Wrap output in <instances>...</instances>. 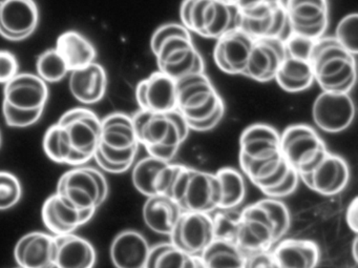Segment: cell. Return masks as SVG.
<instances>
[{"label": "cell", "instance_id": "cell-7", "mask_svg": "<svg viewBox=\"0 0 358 268\" xmlns=\"http://www.w3.org/2000/svg\"><path fill=\"white\" fill-rule=\"evenodd\" d=\"M236 27L253 39L282 38L289 29L284 0H238Z\"/></svg>", "mask_w": 358, "mask_h": 268}, {"label": "cell", "instance_id": "cell-16", "mask_svg": "<svg viewBox=\"0 0 358 268\" xmlns=\"http://www.w3.org/2000/svg\"><path fill=\"white\" fill-rule=\"evenodd\" d=\"M179 164L161 160L148 155L134 163L131 181L140 194L148 197L156 195L167 196L175 179Z\"/></svg>", "mask_w": 358, "mask_h": 268}, {"label": "cell", "instance_id": "cell-17", "mask_svg": "<svg viewBox=\"0 0 358 268\" xmlns=\"http://www.w3.org/2000/svg\"><path fill=\"white\" fill-rule=\"evenodd\" d=\"M255 39L240 28L232 29L217 39L213 49L215 66L227 75H242Z\"/></svg>", "mask_w": 358, "mask_h": 268}, {"label": "cell", "instance_id": "cell-10", "mask_svg": "<svg viewBox=\"0 0 358 268\" xmlns=\"http://www.w3.org/2000/svg\"><path fill=\"white\" fill-rule=\"evenodd\" d=\"M276 243L273 224L259 202L242 209L236 245L245 255L270 251Z\"/></svg>", "mask_w": 358, "mask_h": 268}, {"label": "cell", "instance_id": "cell-40", "mask_svg": "<svg viewBox=\"0 0 358 268\" xmlns=\"http://www.w3.org/2000/svg\"><path fill=\"white\" fill-rule=\"evenodd\" d=\"M22 186L17 176L0 171V211H9L20 203Z\"/></svg>", "mask_w": 358, "mask_h": 268}, {"label": "cell", "instance_id": "cell-43", "mask_svg": "<svg viewBox=\"0 0 358 268\" xmlns=\"http://www.w3.org/2000/svg\"><path fill=\"white\" fill-rule=\"evenodd\" d=\"M299 181H301V178H299V174L291 167L286 178L276 188H272L271 190L264 195L268 198H286V197L294 194L295 190L299 188Z\"/></svg>", "mask_w": 358, "mask_h": 268}, {"label": "cell", "instance_id": "cell-36", "mask_svg": "<svg viewBox=\"0 0 358 268\" xmlns=\"http://www.w3.org/2000/svg\"><path fill=\"white\" fill-rule=\"evenodd\" d=\"M221 188L222 209H236L244 202L247 194L244 175L232 167H223L215 173Z\"/></svg>", "mask_w": 358, "mask_h": 268}, {"label": "cell", "instance_id": "cell-45", "mask_svg": "<svg viewBox=\"0 0 358 268\" xmlns=\"http://www.w3.org/2000/svg\"><path fill=\"white\" fill-rule=\"evenodd\" d=\"M244 268H280L271 249L251 253L245 258Z\"/></svg>", "mask_w": 358, "mask_h": 268}, {"label": "cell", "instance_id": "cell-1", "mask_svg": "<svg viewBox=\"0 0 358 268\" xmlns=\"http://www.w3.org/2000/svg\"><path fill=\"white\" fill-rule=\"evenodd\" d=\"M150 49L159 71L175 81L205 73L204 59L189 31L181 24L159 27L150 39Z\"/></svg>", "mask_w": 358, "mask_h": 268}, {"label": "cell", "instance_id": "cell-48", "mask_svg": "<svg viewBox=\"0 0 358 268\" xmlns=\"http://www.w3.org/2000/svg\"><path fill=\"white\" fill-rule=\"evenodd\" d=\"M217 1H221V3H227V5L236 6L238 0H217Z\"/></svg>", "mask_w": 358, "mask_h": 268}, {"label": "cell", "instance_id": "cell-20", "mask_svg": "<svg viewBox=\"0 0 358 268\" xmlns=\"http://www.w3.org/2000/svg\"><path fill=\"white\" fill-rule=\"evenodd\" d=\"M286 56L284 39H255L243 76L257 83L274 80Z\"/></svg>", "mask_w": 358, "mask_h": 268}, {"label": "cell", "instance_id": "cell-8", "mask_svg": "<svg viewBox=\"0 0 358 268\" xmlns=\"http://www.w3.org/2000/svg\"><path fill=\"white\" fill-rule=\"evenodd\" d=\"M280 152L299 177L313 171L328 154L324 139L307 125H294L280 134Z\"/></svg>", "mask_w": 358, "mask_h": 268}, {"label": "cell", "instance_id": "cell-50", "mask_svg": "<svg viewBox=\"0 0 358 268\" xmlns=\"http://www.w3.org/2000/svg\"><path fill=\"white\" fill-rule=\"evenodd\" d=\"M17 268H20V267H17Z\"/></svg>", "mask_w": 358, "mask_h": 268}, {"label": "cell", "instance_id": "cell-35", "mask_svg": "<svg viewBox=\"0 0 358 268\" xmlns=\"http://www.w3.org/2000/svg\"><path fill=\"white\" fill-rule=\"evenodd\" d=\"M200 258L206 268H244L246 255L234 243L213 240Z\"/></svg>", "mask_w": 358, "mask_h": 268}, {"label": "cell", "instance_id": "cell-12", "mask_svg": "<svg viewBox=\"0 0 358 268\" xmlns=\"http://www.w3.org/2000/svg\"><path fill=\"white\" fill-rule=\"evenodd\" d=\"M312 117L324 133H341L353 123L355 104L350 94L322 92L314 100Z\"/></svg>", "mask_w": 358, "mask_h": 268}, {"label": "cell", "instance_id": "cell-18", "mask_svg": "<svg viewBox=\"0 0 358 268\" xmlns=\"http://www.w3.org/2000/svg\"><path fill=\"white\" fill-rule=\"evenodd\" d=\"M299 178L316 194L335 196L341 194L349 184L350 167L343 157L329 152L313 171Z\"/></svg>", "mask_w": 358, "mask_h": 268}, {"label": "cell", "instance_id": "cell-15", "mask_svg": "<svg viewBox=\"0 0 358 268\" xmlns=\"http://www.w3.org/2000/svg\"><path fill=\"white\" fill-rule=\"evenodd\" d=\"M171 243L190 255H201L215 240L213 221L209 213H183L176 224Z\"/></svg>", "mask_w": 358, "mask_h": 268}, {"label": "cell", "instance_id": "cell-41", "mask_svg": "<svg viewBox=\"0 0 358 268\" xmlns=\"http://www.w3.org/2000/svg\"><path fill=\"white\" fill-rule=\"evenodd\" d=\"M335 38L353 55L358 52V15L356 13L345 16L338 22L335 31Z\"/></svg>", "mask_w": 358, "mask_h": 268}, {"label": "cell", "instance_id": "cell-44", "mask_svg": "<svg viewBox=\"0 0 358 268\" xmlns=\"http://www.w3.org/2000/svg\"><path fill=\"white\" fill-rule=\"evenodd\" d=\"M20 73V62L12 52L0 50V85H5Z\"/></svg>", "mask_w": 358, "mask_h": 268}, {"label": "cell", "instance_id": "cell-5", "mask_svg": "<svg viewBox=\"0 0 358 268\" xmlns=\"http://www.w3.org/2000/svg\"><path fill=\"white\" fill-rule=\"evenodd\" d=\"M167 196L183 213H210L219 209L221 188L215 174L179 164Z\"/></svg>", "mask_w": 358, "mask_h": 268}, {"label": "cell", "instance_id": "cell-27", "mask_svg": "<svg viewBox=\"0 0 358 268\" xmlns=\"http://www.w3.org/2000/svg\"><path fill=\"white\" fill-rule=\"evenodd\" d=\"M55 238V268L95 267L97 253L87 239L75 232Z\"/></svg>", "mask_w": 358, "mask_h": 268}, {"label": "cell", "instance_id": "cell-42", "mask_svg": "<svg viewBox=\"0 0 358 268\" xmlns=\"http://www.w3.org/2000/svg\"><path fill=\"white\" fill-rule=\"evenodd\" d=\"M43 111L45 110H22L3 101V118L6 123L11 127L24 129V127H32L41 120Z\"/></svg>", "mask_w": 358, "mask_h": 268}, {"label": "cell", "instance_id": "cell-31", "mask_svg": "<svg viewBox=\"0 0 358 268\" xmlns=\"http://www.w3.org/2000/svg\"><path fill=\"white\" fill-rule=\"evenodd\" d=\"M274 80L287 93L306 91L314 83L311 59L286 53Z\"/></svg>", "mask_w": 358, "mask_h": 268}, {"label": "cell", "instance_id": "cell-38", "mask_svg": "<svg viewBox=\"0 0 358 268\" xmlns=\"http://www.w3.org/2000/svg\"><path fill=\"white\" fill-rule=\"evenodd\" d=\"M36 72L45 83H56L64 80L71 71L57 50L53 48L43 52L37 57Z\"/></svg>", "mask_w": 358, "mask_h": 268}, {"label": "cell", "instance_id": "cell-4", "mask_svg": "<svg viewBox=\"0 0 358 268\" xmlns=\"http://www.w3.org/2000/svg\"><path fill=\"white\" fill-rule=\"evenodd\" d=\"M314 83L322 92L350 94L357 79L355 55L334 36L316 39L311 53Z\"/></svg>", "mask_w": 358, "mask_h": 268}, {"label": "cell", "instance_id": "cell-19", "mask_svg": "<svg viewBox=\"0 0 358 268\" xmlns=\"http://www.w3.org/2000/svg\"><path fill=\"white\" fill-rule=\"evenodd\" d=\"M95 211H78L58 192L45 201L41 209L43 224L55 237L74 234L93 219Z\"/></svg>", "mask_w": 358, "mask_h": 268}, {"label": "cell", "instance_id": "cell-46", "mask_svg": "<svg viewBox=\"0 0 358 268\" xmlns=\"http://www.w3.org/2000/svg\"><path fill=\"white\" fill-rule=\"evenodd\" d=\"M345 222L350 230L357 234L358 232V198L355 197L348 205L345 211Z\"/></svg>", "mask_w": 358, "mask_h": 268}, {"label": "cell", "instance_id": "cell-30", "mask_svg": "<svg viewBox=\"0 0 358 268\" xmlns=\"http://www.w3.org/2000/svg\"><path fill=\"white\" fill-rule=\"evenodd\" d=\"M179 205L165 195L148 197L142 209L145 225L156 234L169 236L181 217Z\"/></svg>", "mask_w": 358, "mask_h": 268}, {"label": "cell", "instance_id": "cell-25", "mask_svg": "<svg viewBox=\"0 0 358 268\" xmlns=\"http://www.w3.org/2000/svg\"><path fill=\"white\" fill-rule=\"evenodd\" d=\"M106 69L97 62L70 72L69 89L77 101L95 104L101 101L108 90Z\"/></svg>", "mask_w": 358, "mask_h": 268}, {"label": "cell", "instance_id": "cell-37", "mask_svg": "<svg viewBox=\"0 0 358 268\" xmlns=\"http://www.w3.org/2000/svg\"><path fill=\"white\" fill-rule=\"evenodd\" d=\"M210 215L213 226L215 240L226 241L236 244L238 232H240L242 211L236 209H215Z\"/></svg>", "mask_w": 358, "mask_h": 268}, {"label": "cell", "instance_id": "cell-26", "mask_svg": "<svg viewBox=\"0 0 358 268\" xmlns=\"http://www.w3.org/2000/svg\"><path fill=\"white\" fill-rule=\"evenodd\" d=\"M150 249V243L141 232L122 230L110 244V261L115 268H144Z\"/></svg>", "mask_w": 358, "mask_h": 268}, {"label": "cell", "instance_id": "cell-49", "mask_svg": "<svg viewBox=\"0 0 358 268\" xmlns=\"http://www.w3.org/2000/svg\"><path fill=\"white\" fill-rule=\"evenodd\" d=\"M1 140H3V138H1V132H0V146H1Z\"/></svg>", "mask_w": 358, "mask_h": 268}, {"label": "cell", "instance_id": "cell-47", "mask_svg": "<svg viewBox=\"0 0 358 268\" xmlns=\"http://www.w3.org/2000/svg\"><path fill=\"white\" fill-rule=\"evenodd\" d=\"M356 246H357V238H355L353 243V258L355 262H357V253H356Z\"/></svg>", "mask_w": 358, "mask_h": 268}, {"label": "cell", "instance_id": "cell-13", "mask_svg": "<svg viewBox=\"0 0 358 268\" xmlns=\"http://www.w3.org/2000/svg\"><path fill=\"white\" fill-rule=\"evenodd\" d=\"M35 0H0V36L13 43L26 41L39 24Z\"/></svg>", "mask_w": 358, "mask_h": 268}, {"label": "cell", "instance_id": "cell-22", "mask_svg": "<svg viewBox=\"0 0 358 268\" xmlns=\"http://www.w3.org/2000/svg\"><path fill=\"white\" fill-rule=\"evenodd\" d=\"M136 100L140 110L166 113L177 106V83L164 73H152L136 87Z\"/></svg>", "mask_w": 358, "mask_h": 268}, {"label": "cell", "instance_id": "cell-6", "mask_svg": "<svg viewBox=\"0 0 358 268\" xmlns=\"http://www.w3.org/2000/svg\"><path fill=\"white\" fill-rule=\"evenodd\" d=\"M182 26L190 33L215 39L236 28V6L217 0H183L180 8Z\"/></svg>", "mask_w": 358, "mask_h": 268}, {"label": "cell", "instance_id": "cell-32", "mask_svg": "<svg viewBox=\"0 0 358 268\" xmlns=\"http://www.w3.org/2000/svg\"><path fill=\"white\" fill-rule=\"evenodd\" d=\"M55 49L64 58L70 71L85 68L95 62L97 50L87 37L71 30L60 34Z\"/></svg>", "mask_w": 358, "mask_h": 268}, {"label": "cell", "instance_id": "cell-23", "mask_svg": "<svg viewBox=\"0 0 358 268\" xmlns=\"http://www.w3.org/2000/svg\"><path fill=\"white\" fill-rule=\"evenodd\" d=\"M55 255L56 238L50 232H29L14 248V259L20 268H55Z\"/></svg>", "mask_w": 358, "mask_h": 268}, {"label": "cell", "instance_id": "cell-11", "mask_svg": "<svg viewBox=\"0 0 358 268\" xmlns=\"http://www.w3.org/2000/svg\"><path fill=\"white\" fill-rule=\"evenodd\" d=\"M284 5L290 32L314 41L324 36L329 26L328 0H286Z\"/></svg>", "mask_w": 358, "mask_h": 268}, {"label": "cell", "instance_id": "cell-28", "mask_svg": "<svg viewBox=\"0 0 358 268\" xmlns=\"http://www.w3.org/2000/svg\"><path fill=\"white\" fill-rule=\"evenodd\" d=\"M271 251L280 268H316L320 263V247L307 239H282Z\"/></svg>", "mask_w": 358, "mask_h": 268}, {"label": "cell", "instance_id": "cell-39", "mask_svg": "<svg viewBox=\"0 0 358 268\" xmlns=\"http://www.w3.org/2000/svg\"><path fill=\"white\" fill-rule=\"evenodd\" d=\"M265 209L275 230L276 241H280L290 230L291 213L287 205L280 199L268 198L257 201Z\"/></svg>", "mask_w": 358, "mask_h": 268}, {"label": "cell", "instance_id": "cell-14", "mask_svg": "<svg viewBox=\"0 0 358 268\" xmlns=\"http://www.w3.org/2000/svg\"><path fill=\"white\" fill-rule=\"evenodd\" d=\"M56 192L78 211H97L101 206L100 190L91 167H75L60 177Z\"/></svg>", "mask_w": 358, "mask_h": 268}, {"label": "cell", "instance_id": "cell-34", "mask_svg": "<svg viewBox=\"0 0 358 268\" xmlns=\"http://www.w3.org/2000/svg\"><path fill=\"white\" fill-rule=\"evenodd\" d=\"M144 268H206L200 255H190L173 243L150 246Z\"/></svg>", "mask_w": 358, "mask_h": 268}, {"label": "cell", "instance_id": "cell-33", "mask_svg": "<svg viewBox=\"0 0 358 268\" xmlns=\"http://www.w3.org/2000/svg\"><path fill=\"white\" fill-rule=\"evenodd\" d=\"M43 146L45 155L59 164L81 167L90 161L72 148L66 129L58 123L47 129L43 136Z\"/></svg>", "mask_w": 358, "mask_h": 268}, {"label": "cell", "instance_id": "cell-9", "mask_svg": "<svg viewBox=\"0 0 358 268\" xmlns=\"http://www.w3.org/2000/svg\"><path fill=\"white\" fill-rule=\"evenodd\" d=\"M57 123L66 129L72 148L92 160L99 146L101 118L90 108H75L64 113Z\"/></svg>", "mask_w": 358, "mask_h": 268}, {"label": "cell", "instance_id": "cell-29", "mask_svg": "<svg viewBox=\"0 0 358 268\" xmlns=\"http://www.w3.org/2000/svg\"><path fill=\"white\" fill-rule=\"evenodd\" d=\"M100 146L113 150H139L133 119L124 113H112L101 119Z\"/></svg>", "mask_w": 358, "mask_h": 268}, {"label": "cell", "instance_id": "cell-3", "mask_svg": "<svg viewBox=\"0 0 358 268\" xmlns=\"http://www.w3.org/2000/svg\"><path fill=\"white\" fill-rule=\"evenodd\" d=\"M177 83V106L190 131L209 132L223 120L225 104L205 73L185 77Z\"/></svg>", "mask_w": 358, "mask_h": 268}, {"label": "cell", "instance_id": "cell-2", "mask_svg": "<svg viewBox=\"0 0 358 268\" xmlns=\"http://www.w3.org/2000/svg\"><path fill=\"white\" fill-rule=\"evenodd\" d=\"M140 146L150 156L171 162L189 135V125L178 110L155 113L139 110L131 116Z\"/></svg>", "mask_w": 358, "mask_h": 268}, {"label": "cell", "instance_id": "cell-21", "mask_svg": "<svg viewBox=\"0 0 358 268\" xmlns=\"http://www.w3.org/2000/svg\"><path fill=\"white\" fill-rule=\"evenodd\" d=\"M48 83L37 74L18 73L3 87V102L22 110H45L49 100Z\"/></svg>", "mask_w": 358, "mask_h": 268}, {"label": "cell", "instance_id": "cell-24", "mask_svg": "<svg viewBox=\"0 0 358 268\" xmlns=\"http://www.w3.org/2000/svg\"><path fill=\"white\" fill-rule=\"evenodd\" d=\"M280 154V134L271 125L255 123L241 134L238 161L262 160Z\"/></svg>", "mask_w": 358, "mask_h": 268}]
</instances>
